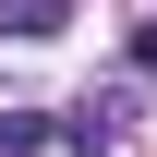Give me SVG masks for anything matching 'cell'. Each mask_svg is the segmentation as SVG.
Instances as JSON below:
<instances>
[{
  "mask_svg": "<svg viewBox=\"0 0 157 157\" xmlns=\"http://www.w3.org/2000/svg\"><path fill=\"white\" fill-rule=\"evenodd\" d=\"M73 0H0V36H60Z\"/></svg>",
  "mask_w": 157,
  "mask_h": 157,
  "instance_id": "1",
  "label": "cell"
},
{
  "mask_svg": "<svg viewBox=\"0 0 157 157\" xmlns=\"http://www.w3.org/2000/svg\"><path fill=\"white\" fill-rule=\"evenodd\" d=\"M0 157H48V121L36 109H0Z\"/></svg>",
  "mask_w": 157,
  "mask_h": 157,
  "instance_id": "2",
  "label": "cell"
},
{
  "mask_svg": "<svg viewBox=\"0 0 157 157\" xmlns=\"http://www.w3.org/2000/svg\"><path fill=\"white\" fill-rule=\"evenodd\" d=\"M121 60H133V73H157V12L133 24V48H121Z\"/></svg>",
  "mask_w": 157,
  "mask_h": 157,
  "instance_id": "3",
  "label": "cell"
}]
</instances>
